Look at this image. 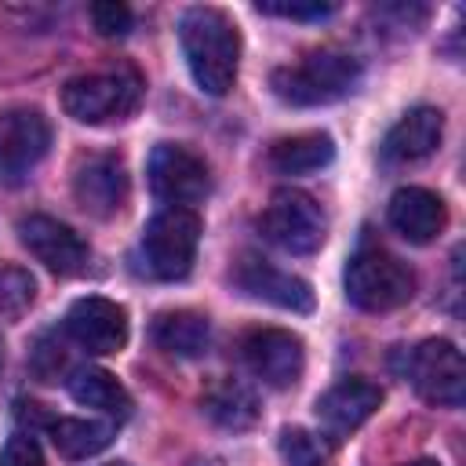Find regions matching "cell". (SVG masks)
<instances>
[{
  "mask_svg": "<svg viewBox=\"0 0 466 466\" xmlns=\"http://www.w3.org/2000/svg\"><path fill=\"white\" fill-rule=\"evenodd\" d=\"M131 193L127 164L120 153H87L73 167V200L91 218H113L124 211Z\"/></svg>",
  "mask_w": 466,
  "mask_h": 466,
  "instance_id": "obj_11",
  "label": "cell"
},
{
  "mask_svg": "<svg viewBox=\"0 0 466 466\" xmlns=\"http://www.w3.org/2000/svg\"><path fill=\"white\" fill-rule=\"evenodd\" d=\"M153 342L175 357H200L211 342V324L193 309H167L153 320Z\"/></svg>",
  "mask_w": 466,
  "mask_h": 466,
  "instance_id": "obj_21",
  "label": "cell"
},
{
  "mask_svg": "<svg viewBox=\"0 0 466 466\" xmlns=\"http://www.w3.org/2000/svg\"><path fill=\"white\" fill-rule=\"evenodd\" d=\"M138 102H142V76L131 66L84 73L62 87V109L80 124L127 120L138 109Z\"/></svg>",
  "mask_w": 466,
  "mask_h": 466,
  "instance_id": "obj_3",
  "label": "cell"
},
{
  "mask_svg": "<svg viewBox=\"0 0 466 466\" xmlns=\"http://www.w3.org/2000/svg\"><path fill=\"white\" fill-rule=\"evenodd\" d=\"M262 15H277V18H328L335 7L331 4H273V0H266V4H255Z\"/></svg>",
  "mask_w": 466,
  "mask_h": 466,
  "instance_id": "obj_27",
  "label": "cell"
},
{
  "mask_svg": "<svg viewBox=\"0 0 466 466\" xmlns=\"http://www.w3.org/2000/svg\"><path fill=\"white\" fill-rule=\"evenodd\" d=\"M51 444L66 455V459H87L98 455L102 448H109L113 441V422H98V419H73V415H51L44 422Z\"/></svg>",
  "mask_w": 466,
  "mask_h": 466,
  "instance_id": "obj_22",
  "label": "cell"
},
{
  "mask_svg": "<svg viewBox=\"0 0 466 466\" xmlns=\"http://www.w3.org/2000/svg\"><path fill=\"white\" fill-rule=\"evenodd\" d=\"M18 240H22V248L36 262H44L58 277H76L87 266V244L80 240V233L69 229L58 218H51V215H29V218H22L18 222Z\"/></svg>",
  "mask_w": 466,
  "mask_h": 466,
  "instance_id": "obj_13",
  "label": "cell"
},
{
  "mask_svg": "<svg viewBox=\"0 0 466 466\" xmlns=\"http://www.w3.org/2000/svg\"><path fill=\"white\" fill-rule=\"evenodd\" d=\"M411 390L437 408H459L466 397V364L455 342L448 339H426L408 353L404 368Z\"/></svg>",
  "mask_w": 466,
  "mask_h": 466,
  "instance_id": "obj_7",
  "label": "cell"
},
{
  "mask_svg": "<svg viewBox=\"0 0 466 466\" xmlns=\"http://www.w3.org/2000/svg\"><path fill=\"white\" fill-rule=\"evenodd\" d=\"M0 466H47L40 444L29 433H11L4 451H0Z\"/></svg>",
  "mask_w": 466,
  "mask_h": 466,
  "instance_id": "obj_26",
  "label": "cell"
},
{
  "mask_svg": "<svg viewBox=\"0 0 466 466\" xmlns=\"http://www.w3.org/2000/svg\"><path fill=\"white\" fill-rule=\"evenodd\" d=\"M360 80V62L339 47L306 51L299 62L273 69L269 87L288 106H328L350 95Z\"/></svg>",
  "mask_w": 466,
  "mask_h": 466,
  "instance_id": "obj_2",
  "label": "cell"
},
{
  "mask_svg": "<svg viewBox=\"0 0 466 466\" xmlns=\"http://www.w3.org/2000/svg\"><path fill=\"white\" fill-rule=\"evenodd\" d=\"M200 408H204V415H208L215 426H222V430H248V426H255L258 415H262L258 397H255L244 382H237V379H215V382L204 390Z\"/></svg>",
  "mask_w": 466,
  "mask_h": 466,
  "instance_id": "obj_19",
  "label": "cell"
},
{
  "mask_svg": "<svg viewBox=\"0 0 466 466\" xmlns=\"http://www.w3.org/2000/svg\"><path fill=\"white\" fill-rule=\"evenodd\" d=\"M62 346H51V342H40L33 350V371L44 379V382H58V375L66 371V353H58Z\"/></svg>",
  "mask_w": 466,
  "mask_h": 466,
  "instance_id": "obj_28",
  "label": "cell"
},
{
  "mask_svg": "<svg viewBox=\"0 0 466 466\" xmlns=\"http://www.w3.org/2000/svg\"><path fill=\"white\" fill-rule=\"evenodd\" d=\"M186 66L204 95H226L240 73V29L218 7H189L178 22Z\"/></svg>",
  "mask_w": 466,
  "mask_h": 466,
  "instance_id": "obj_1",
  "label": "cell"
},
{
  "mask_svg": "<svg viewBox=\"0 0 466 466\" xmlns=\"http://www.w3.org/2000/svg\"><path fill=\"white\" fill-rule=\"evenodd\" d=\"M51 146V124L40 109H0V186H18L44 160Z\"/></svg>",
  "mask_w": 466,
  "mask_h": 466,
  "instance_id": "obj_9",
  "label": "cell"
},
{
  "mask_svg": "<svg viewBox=\"0 0 466 466\" xmlns=\"http://www.w3.org/2000/svg\"><path fill=\"white\" fill-rule=\"evenodd\" d=\"M335 157V142L324 131H299V135H284L269 146L266 160L273 171L280 175H309L328 167Z\"/></svg>",
  "mask_w": 466,
  "mask_h": 466,
  "instance_id": "obj_18",
  "label": "cell"
},
{
  "mask_svg": "<svg viewBox=\"0 0 466 466\" xmlns=\"http://www.w3.org/2000/svg\"><path fill=\"white\" fill-rule=\"evenodd\" d=\"M106 466H131V462H106Z\"/></svg>",
  "mask_w": 466,
  "mask_h": 466,
  "instance_id": "obj_30",
  "label": "cell"
},
{
  "mask_svg": "<svg viewBox=\"0 0 466 466\" xmlns=\"http://www.w3.org/2000/svg\"><path fill=\"white\" fill-rule=\"evenodd\" d=\"M346 299L364 313H390L415 295V273L408 262L382 248H360L346 262Z\"/></svg>",
  "mask_w": 466,
  "mask_h": 466,
  "instance_id": "obj_4",
  "label": "cell"
},
{
  "mask_svg": "<svg viewBox=\"0 0 466 466\" xmlns=\"http://www.w3.org/2000/svg\"><path fill=\"white\" fill-rule=\"evenodd\" d=\"M277 451H280L284 466H328V459H331L328 441L302 426H288L277 437Z\"/></svg>",
  "mask_w": 466,
  "mask_h": 466,
  "instance_id": "obj_23",
  "label": "cell"
},
{
  "mask_svg": "<svg viewBox=\"0 0 466 466\" xmlns=\"http://www.w3.org/2000/svg\"><path fill=\"white\" fill-rule=\"evenodd\" d=\"M240 360L248 364V371L258 382H266L273 390H288L302 379L306 346L288 328H255L240 339Z\"/></svg>",
  "mask_w": 466,
  "mask_h": 466,
  "instance_id": "obj_10",
  "label": "cell"
},
{
  "mask_svg": "<svg viewBox=\"0 0 466 466\" xmlns=\"http://www.w3.org/2000/svg\"><path fill=\"white\" fill-rule=\"evenodd\" d=\"M441 135H444V116H441V109H433V106H415V109H408V113L390 127V135H386V142H382V164H390V167L419 164V160H426L430 153H437Z\"/></svg>",
  "mask_w": 466,
  "mask_h": 466,
  "instance_id": "obj_16",
  "label": "cell"
},
{
  "mask_svg": "<svg viewBox=\"0 0 466 466\" xmlns=\"http://www.w3.org/2000/svg\"><path fill=\"white\" fill-rule=\"evenodd\" d=\"M66 335L84 353H95V357L120 353L127 346V313H124V306H116L102 295H84L66 313Z\"/></svg>",
  "mask_w": 466,
  "mask_h": 466,
  "instance_id": "obj_12",
  "label": "cell"
},
{
  "mask_svg": "<svg viewBox=\"0 0 466 466\" xmlns=\"http://www.w3.org/2000/svg\"><path fill=\"white\" fill-rule=\"evenodd\" d=\"M66 390L76 404L102 411L106 419H127L131 415V397L127 390L106 371V368H76L66 379Z\"/></svg>",
  "mask_w": 466,
  "mask_h": 466,
  "instance_id": "obj_20",
  "label": "cell"
},
{
  "mask_svg": "<svg viewBox=\"0 0 466 466\" xmlns=\"http://www.w3.org/2000/svg\"><path fill=\"white\" fill-rule=\"evenodd\" d=\"M233 280L240 291H248L251 299H262L269 306H280V309H291V313H309L313 309V288L295 277V273H284L277 269L273 262L258 258V255H244L233 269Z\"/></svg>",
  "mask_w": 466,
  "mask_h": 466,
  "instance_id": "obj_14",
  "label": "cell"
},
{
  "mask_svg": "<svg viewBox=\"0 0 466 466\" xmlns=\"http://www.w3.org/2000/svg\"><path fill=\"white\" fill-rule=\"evenodd\" d=\"M408 466H441L437 459H415V462H408Z\"/></svg>",
  "mask_w": 466,
  "mask_h": 466,
  "instance_id": "obj_29",
  "label": "cell"
},
{
  "mask_svg": "<svg viewBox=\"0 0 466 466\" xmlns=\"http://www.w3.org/2000/svg\"><path fill=\"white\" fill-rule=\"evenodd\" d=\"M386 218L393 226V233H400L408 244H430L433 237L444 233L448 226V208L437 193L422 189V186H404L390 197L386 204Z\"/></svg>",
  "mask_w": 466,
  "mask_h": 466,
  "instance_id": "obj_17",
  "label": "cell"
},
{
  "mask_svg": "<svg viewBox=\"0 0 466 466\" xmlns=\"http://www.w3.org/2000/svg\"><path fill=\"white\" fill-rule=\"evenodd\" d=\"M0 364H4V342H0Z\"/></svg>",
  "mask_w": 466,
  "mask_h": 466,
  "instance_id": "obj_31",
  "label": "cell"
},
{
  "mask_svg": "<svg viewBox=\"0 0 466 466\" xmlns=\"http://www.w3.org/2000/svg\"><path fill=\"white\" fill-rule=\"evenodd\" d=\"M258 229L266 233L269 244H277L291 255H309L328 237V215L309 193H302L295 186H280V189H273V197L258 218Z\"/></svg>",
  "mask_w": 466,
  "mask_h": 466,
  "instance_id": "obj_6",
  "label": "cell"
},
{
  "mask_svg": "<svg viewBox=\"0 0 466 466\" xmlns=\"http://www.w3.org/2000/svg\"><path fill=\"white\" fill-rule=\"evenodd\" d=\"M36 299V280L29 269L15 262H0V317H18L33 306Z\"/></svg>",
  "mask_w": 466,
  "mask_h": 466,
  "instance_id": "obj_24",
  "label": "cell"
},
{
  "mask_svg": "<svg viewBox=\"0 0 466 466\" xmlns=\"http://www.w3.org/2000/svg\"><path fill=\"white\" fill-rule=\"evenodd\" d=\"M379 404H382V390L371 379H342L317 397L313 411L328 437H350L379 411Z\"/></svg>",
  "mask_w": 466,
  "mask_h": 466,
  "instance_id": "obj_15",
  "label": "cell"
},
{
  "mask_svg": "<svg viewBox=\"0 0 466 466\" xmlns=\"http://www.w3.org/2000/svg\"><path fill=\"white\" fill-rule=\"evenodd\" d=\"M87 15H91V25H95L98 36H127L131 25H135L131 7L120 4V0H98V4L87 7Z\"/></svg>",
  "mask_w": 466,
  "mask_h": 466,
  "instance_id": "obj_25",
  "label": "cell"
},
{
  "mask_svg": "<svg viewBox=\"0 0 466 466\" xmlns=\"http://www.w3.org/2000/svg\"><path fill=\"white\" fill-rule=\"evenodd\" d=\"M200 244V215L189 208H164L146 222L142 262L157 280H182L193 269Z\"/></svg>",
  "mask_w": 466,
  "mask_h": 466,
  "instance_id": "obj_5",
  "label": "cell"
},
{
  "mask_svg": "<svg viewBox=\"0 0 466 466\" xmlns=\"http://www.w3.org/2000/svg\"><path fill=\"white\" fill-rule=\"evenodd\" d=\"M149 189L167 208H189L200 204L211 189V175L200 153L178 142H160L149 153Z\"/></svg>",
  "mask_w": 466,
  "mask_h": 466,
  "instance_id": "obj_8",
  "label": "cell"
}]
</instances>
